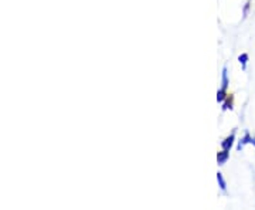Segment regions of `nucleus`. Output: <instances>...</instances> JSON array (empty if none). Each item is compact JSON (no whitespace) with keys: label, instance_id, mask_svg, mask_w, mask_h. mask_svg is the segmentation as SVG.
<instances>
[{"label":"nucleus","instance_id":"nucleus-1","mask_svg":"<svg viewBox=\"0 0 255 210\" xmlns=\"http://www.w3.org/2000/svg\"><path fill=\"white\" fill-rule=\"evenodd\" d=\"M234 139H236V137H234V134L233 135H230V137L221 144V146H223V149H226V151H230L231 148H233V145H234Z\"/></svg>","mask_w":255,"mask_h":210},{"label":"nucleus","instance_id":"nucleus-2","mask_svg":"<svg viewBox=\"0 0 255 210\" xmlns=\"http://www.w3.org/2000/svg\"><path fill=\"white\" fill-rule=\"evenodd\" d=\"M230 151H226V149H223L221 152H219V155H217V161H219V165H224L226 162H227L228 156H230V154H228Z\"/></svg>","mask_w":255,"mask_h":210},{"label":"nucleus","instance_id":"nucleus-3","mask_svg":"<svg viewBox=\"0 0 255 210\" xmlns=\"http://www.w3.org/2000/svg\"><path fill=\"white\" fill-rule=\"evenodd\" d=\"M251 138L253 137H251L250 134H246V137L243 138V139L240 141V144H238V149L241 151V149H243V148H244L247 144H251Z\"/></svg>","mask_w":255,"mask_h":210},{"label":"nucleus","instance_id":"nucleus-4","mask_svg":"<svg viewBox=\"0 0 255 210\" xmlns=\"http://www.w3.org/2000/svg\"><path fill=\"white\" fill-rule=\"evenodd\" d=\"M233 101H234V98H233V95H230V97H227L226 98V101H224V107H223V110H233Z\"/></svg>","mask_w":255,"mask_h":210},{"label":"nucleus","instance_id":"nucleus-5","mask_svg":"<svg viewBox=\"0 0 255 210\" xmlns=\"http://www.w3.org/2000/svg\"><path fill=\"white\" fill-rule=\"evenodd\" d=\"M223 90H226L227 91L228 88V77H227V68H224L223 70V87H221Z\"/></svg>","mask_w":255,"mask_h":210},{"label":"nucleus","instance_id":"nucleus-6","mask_svg":"<svg viewBox=\"0 0 255 210\" xmlns=\"http://www.w3.org/2000/svg\"><path fill=\"white\" fill-rule=\"evenodd\" d=\"M217 181L220 183V188L223 189V191H226V188H227V185H226V181H224V178H223V174H217Z\"/></svg>","mask_w":255,"mask_h":210},{"label":"nucleus","instance_id":"nucleus-7","mask_svg":"<svg viewBox=\"0 0 255 210\" xmlns=\"http://www.w3.org/2000/svg\"><path fill=\"white\" fill-rule=\"evenodd\" d=\"M238 60H240V63L243 64V68H246L247 61H248V54H241L238 57Z\"/></svg>","mask_w":255,"mask_h":210}]
</instances>
